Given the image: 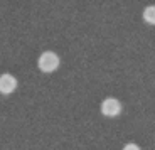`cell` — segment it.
I'll return each instance as SVG.
<instances>
[{"instance_id": "1", "label": "cell", "mask_w": 155, "mask_h": 150, "mask_svg": "<svg viewBox=\"0 0 155 150\" xmlns=\"http://www.w3.org/2000/svg\"><path fill=\"white\" fill-rule=\"evenodd\" d=\"M59 64H61V59H59V56L56 52H52V51L42 52L37 59V66L42 73H54L59 68Z\"/></svg>"}, {"instance_id": "2", "label": "cell", "mask_w": 155, "mask_h": 150, "mask_svg": "<svg viewBox=\"0 0 155 150\" xmlns=\"http://www.w3.org/2000/svg\"><path fill=\"white\" fill-rule=\"evenodd\" d=\"M101 113L105 116H110V118L118 116L121 113V103L116 98H106L101 103Z\"/></svg>"}, {"instance_id": "3", "label": "cell", "mask_w": 155, "mask_h": 150, "mask_svg": "<svg viewBox=\"0 0 155 150\" xmlns=\"http://www.w3.org/2000/svg\"><path fill=\"white\" fill-rule=\"evenodd\" d=\"M17 78L14 74H8V73H4L0 74V93L2 95H10L17 89Z\"/></svg>"}, {"instance_id": "4", "label": "cell", "mask_w": 155, "mask_h": 150, "mask_svg": "<svg viewBox=\"0 0 155 150\" xmlns=\"http://www.w3.org/2000/svg\"><path fill=\"white\" fill-rule=\"evenodd\" d=\"M143 20L150 25H155V5H148L143 10Z\"/></svg>"}, {"instance_id": "5", "label": "cell", "mask_w": 155, "mask_h": 150, "mask_svg": "<svg viewBox=\"0 0 155 150\" xmlns=\"http://www.w3.org/2000/svg\"><path fill=\"white\" fill-rule=\"evenodd\" d=\"M121 150H142V148H140L137 143H127V145H125Z\"/></svg>"}]
</instances>
